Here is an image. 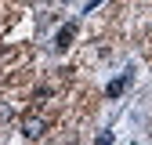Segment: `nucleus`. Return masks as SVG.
Segmentation results:
<instances>
[{
	"mask_svg": "<svg viewBox=\"0 0 152 145\" xmlns=\"http://www.w3.org/2000/svg\"><path fill=\"white\" fill-rule=\"evenodd\" d=\"M94 145H112V134L105 131V134H98V138H94Z\"/></svg>",
	"mask_w": 152,
	"mask_h": 145,
	"instance_id": "4",
	"label": "nucleus"
},
{
	"mask_svg": "<svg viewBox=\"0 0 152 145\" xmlns=\"http://www.w3.org/2000/svg\"><path fill=\"white\" fill-rule=\"evenodd\" d=\"M127 83H130V72H123V76H116L109 87H105V98H120L123 91H127Z\"/></svg>",
	"mask_w": 152,
	"mask_h": 145,
	"instance_id": "3",
	"label": "nucleus"
},
{
	"mask_svg": "<svg viewBox=\"0 0 152 145\" xmlns=\"http://www.w3.org/2000/svg\"><path fill=\"white\" fill-rule=\"evenodd\" d=\"M72 36H76V22H65V26L58 29V36H54V47H58V51H65V47L72 44Z\"/></svg>",
	"mask_w": 152,
	"mask_h": 145,
	"instance_id": "2",
	"label": "nucleus"
},
{
	"mask_svg": "<svg viewBox=\"0 0 152 145\" xmlns=\"http://www.w3.org/2000/svg\"><path fill=\"white\" fill-rule=\"evenodd\" d=\"M0 120H11V109L7 105H0Z\"/></svg>",
	"mask_w": 152,
	"mask_h": 145,
	"instance_id": "5",
	"label": "nucleus"
},
{
	"mask_svg": "<svg viewBox=\"0 0 152 145\" xmlns=\"http://www.w3.org/2000/svg\"><path fill=\"white\" fill-rule=\"evenodd\" d=\"M22 134H26L29 141H36V138H44V134H47V120H44L40 113H29V116L22 120Z\"/></svg>",
	"mask_w": 152,
	"mask_h": 145,
	"instance_id": "1",
	"label": "nucleus"
}]
</instances>
